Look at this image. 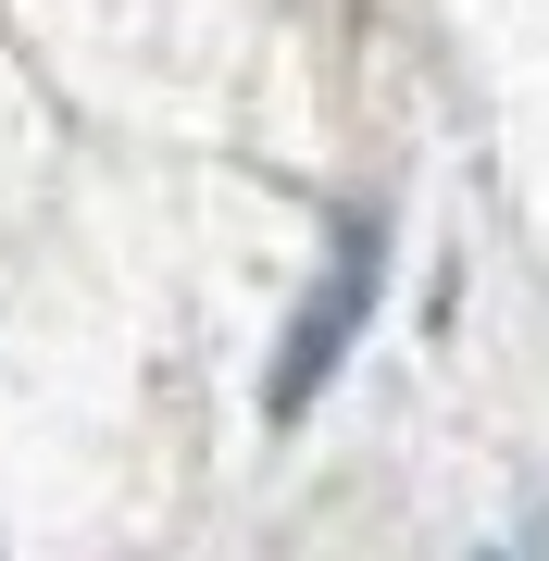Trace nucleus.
Wrapping results in <instances>:
<instances>
[{
  "label": "nucleus",
  "mask_w": 549,
  "mask_h": 561,
  "mask_svg": "<svg viewBox=\"0 0 549 561\" xmlns=\"http://www.w3.org/2000/svg\"><path fill=\"white\" fill-rule=\"evenodd\" d=\"M375 275H387V225L350 213L338 250H325V275H312V300H300V324H287V350H275V387H263L275 424H300L312 400H325V375L350 362V337H363V312H375Z\"/></svg>",
  "instance_id": "1"
}]
</instances>
